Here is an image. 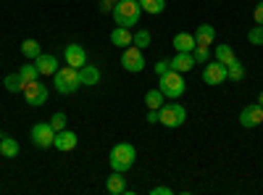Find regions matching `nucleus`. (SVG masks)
Instances as JSON below:
<instances>
[{
	"label": "nucleus",
	"instance_id": "nucleus-1",
	"mask_svg": "<svg viewBox=\"0 0 263 195\" xmlns=\"http://www.w3.org/2000/svg\"><path fill=\"white\" fill-rule=\"evenodd\" d=\"M108 161H111V169L114 171H121V174H126V171L135 166L137 161V150L132 143H116L111 148V156H108Z\"/></svg>",
	"mask_w": 263,
	"mask_h": 195
},
{
	"label": "nucleus",
	"instance_id": "nucleus-2",
	"mask_svg": "<svg viewBox=\"0 0 263 195\" xmlns=\"http://www.w3.org/2000/svg\"><path fill=\"white\" fill-rule=\"evenodd\" d=\"M140 16H142V8H140L137 0H119V3L114 6V21H116V27H124V29L137 27Z\"/></svg>",
	"mask_w": 263,
	"mask_h": 195
},
{
	"label": "nucleus",
	"instance_id": "nucleus-3",
	"mask_svg": "<svg viewBox=\"0 0 263 195\" xmlns=\"http://www.w3.org/2000/svg\"><path fill=\"white\" fill-rule=\"evenodd\" d=\"M53 87H55L61 95H74V93L82 87V82H79V69H74V66L58 69V72L53 74Z\"/></svg>",
	"mask_w": 263,
	"mask_h": 195
},
{
	"label": "nucleus",
	"instance_id": "nucleus-4",
	"mask_svg": "<svg viewBox=\"0 0 263 195\" xmlns=\"http://www.w3.org/2000/svg\"><path fill=\"white\" fill-rule=\"evenodd\" d=\"M158 90L166 95V98H182L184 95V90H187V84H184V77H182V72H174V69H168L166 74H161V82H158Z\"/></svg>",
	"mask_w": 263,
	"mask_h": 195
},
{
	"label": "nucleus",
	"instance_id": "nucleus-5",
	"mask_svg": "<svg viewBox=\"0 0 263 195\" xmlns=\"http://www.w3.org/2000/svg\"><path fill=\"white\" fill-rule=\"evenodd\" d=\"M184 119H187V108L179 105V103H168V105H161V108H158V121H161L163 127H168V129L182 127Z\"/></svg>",
	"mask_w": 263,
	"mask_h": 195
},
{
	"label": "nucleus",
	"instance_id": "nucleus-6",
	"mask_svg": "<svg viewBox=\"0 0 263 195\" xmlns=\"http://www.w3.org/2000/svg\"><path fill=\"white\" fill-rule=\"evenodd\" d=\"M121 66H124V72H132V74L142 72V69H145V56H142V50L135 48V45L124 48V53H121Z\"/></svg>",
	"mask_w": 263,
	"mask_h": 195
},
{
	"label": "nucleus",
	"instance_id": "nucleus-7",
	"mask_svg": "<svg viewBox=\"0 0 263 195\" xmlns=\"http://www.w3.org/2000/svg\"><path fill=\"white\" fill-rule=\"evenodd\" d=\"M53 140H55V129L50 127V121H40L32 127V143L37 148H53Z\"/></svg>",
	"mask_w": 263,
	"mask_h": 195
},
{
	"label": "nucleus",
	"instance_id": "nucleus-8",
	"mask_svg": "<svg viewBox=\"0 0 263 195\" xmlns=\"http://www.w3.org/2000/svg\"><path fill=\"white\" fill-rule=\"evenodd\" d=\"M21 93H24V98H27L29 105L37 108V105H42V103L48 100V84H42L40 79H34V82L24 84V90H21Z\"/></svg>",
	"mask_w": 263,
	"mask_h": 195
},
{
	"label": "nucleus",
	"instance_id": "nucleus-9",
	"mask_svg": "<svg viewBox=\"0 0 263 195\" xmlns=\"http://www.w3.org/2000/svg\"><path fill=\"white\" fill-rule=\"evenodd\" d=\"M227 79V66L221 61H208L205 69H203V82L211 84V87H216V84H221Z\"/></svg>",
	"mask_w": 263,
	"mask_h": 195
},
{
	"label": "nucleus",
	"instance_id": "nucleus-10",
	"mask_svg": "<svg viewBox=\"0 0 263 195\" xmlns=\"http://www.w3.org/2000/svg\"><path fill=\"white\" fill-rule=\"evenodd\" d=\"M63 58H66V66H74V69H82L87 63V50L82 45H77V42H71V45L63 48Z\"/></svg>",
	"mask_w": 263,
	"mask_h": 195
},
{
	"label": "nucleus",
	"instance_id": "nucleus-11",
	"mask_svg": "<svg viewBox=\"0 0 263 195\" xmlns=\"http://www.w3.org/2000/svg\"><path fill=\"white\" fill-rule=\"evenodd\" d=\"M263 121V105L260 103H253V105H245L242 114H239V124H242L245 129H253Z\"/></svg>",
	"mask_w": 263,
	"mask_h": 195
},
{
	"label": "nucleus",
	"instance_id": "nucleus-12",
	"mask_svg": "<svg viewBox=\"0 0 263 195\" xmlns=\"http://www.w3.org/2000/svg\"><path fill=\"white\" fill-rule=\"evenodd\" d=\"M79 143L77 132H71V129H61V132H55V140H53V148L61 150V153H69V150H74Z\"/></svg>",
	"mask_w": 263,
	"mask_h": 195
},
{
	"label": "nucleus",
	"instance_id": "nucleus-13",
	"mask_svg": "<svg viewBox=\"0 0 263 195\" xmlns=\"http://www.w3.org/2000/svg\"><path fill=\"white\" fill-rule=\"evenodd\" d=\"M34 66H37L40 77H42V74L53 77V74L58 72V58H55V56H50V53H40V56L34 58Z\"/></svg>",
	"mask_w": 263,
	"mask_h": 195
},
{
	"label": "nucleus",
	"instance_id": "nucleus-14",
	"mask_svg": "<svg viewBox=\"0 0 263 195\" xmlns=\"http://www.w3.org/2000/svg\"><path fill=\"white\" fill-rule=\"evenodd\" d=\"M195 34H187V32H179V34H174V50L177 53H192L195 50Z\"/></svg>",
	"mask_w": 263,
	"mask_h": 195
},
{
	"label": "nucleus",
	"instance_id": "nucleus-15",
	"mask_svg": "<svg viewBox=\"0 0 263 195\" xmlns=\"http://www.w3.org/2000/svg\"><path fill=\"white\" fill-rule=\"evenodd\" d=\"M105 190L111 192V195H124L129 187H126V177L121 174V171H114L111 177H108V182H105Z\"/></svg>",
	"mask_w": 263,
	"mask_h": 195
},
{
	"label": "nucleus",
	"instance_id": "nucleus-16",
	"mask_svg": "<svg viewBox=\"0 0 263 195\" xmlns=\"http://www.w3.org/2000/svg\"><path fill=\"white\" fill-rule=\"evenodd\" d=\"M79 82L87 84V87H92V84L100 82V69L92 66V63H84V66L79 69Z\"/></svg>",
	"mask_w": 263,
	"mask_h": 195
},
{
	"label": "nucleus",
	"instance_id": "nucleus-17",
	"mask_svg": "<svg viewBox=\"0 0 263 195\" xmlns=\"http://www.w3.org/2000/svg\"><path fill=\"white\" fill-rule=\"evenodd\" d=\"M168 63H171V69H174V72H190V69H195V58H192V53H177Z\"/></svg>",
	"mask_w": 263,
	"mask_h": 195
},
{
	"label": "nucleus",
	"instance_id": "nucleus-18",
	"mask_svg": "<svg viewBox=\"0 0 263 195\" xmlns=\"http://www.w3.org/2000/svg\"><path fill=\"white\" fill-rule=\"evenodd\" d=\"M216 40V29L211 27V24H200L195 29V42L197 45H205V48H211V42Z\"/></svg>",
	"mask_w": 263,
	"mask_h": 195
},
{
	"label": "nucleus",
	"instance_id": "nucleus-19",
	"mask_svg": "<svg viewBox=\"0 0 263 195\" xmlns=\"http://www.w3.org/2000/svg\"><path fill=\"white\" fill-rule=\"evenodd\" d=\"M111 45H116V48H129V45H132V29L116 27V29L111 32Z\"/></svg>",
	"mask_w": 263,
	"mask_h": 195
},
{
	"label": "nucleus",
	"instance_id": "nucleus-20",
	"mask_svg": "<svg viewBox=\"0 0 263 195\" xmlns=\"http://www.w3.org/2000/svg\"><path fill=\"white\" fill-rule=\"evenodd\" d=\"M18 140H13V137H3L0 140V153H3L6 158H16L18 156Z\"/></svg>",
	"mask_w": 263,
	"mask_h": 195
},
{
	"label": "nucleus",
	"instance_id": "nucleus-21",
	"mask_svg": "<svg viewBox=\"0 0 263 195\" xmlns=\"http://www.w3.org/2000/svg\"><path fill=\"white\" fill-rule=\"evenodd\" d=\"M140 3V8L145 11V13H150V16H158V13H163V8H166V0H137Z\"/></svg>",
	"mask_w": 263,
	"mask_h": 195
},
{
	"label": "nucleus",
	"instance_id": "nucleus-22",
	"mask_svg": "<svg viewBox=\"0 0 263 195\" xmlns=\"http://www.w3.org/2000/svg\"><path fill=\"white\" fill-rule=\"evenodd\" d=\"M163 98H166V95H163L158 87H156V90H147V93H145V105L150 108V111H158V108L163 105Z\"/></svg>",
	"mask_w": 263,
	"mask_h": 195
},
{
	"label": "nucleus",
	"instance_id": "nucleus-23",
	"mask_svg": "<svg viewBox=\"0 0 263 195\" xmlns=\"http://www.w3.org/2000/svg\"><path fill=\"white\" fill-rule=\"evenodd\" d=\"M216 61H221L224 66H229V63L237 61V56H234V50L229 45H224V42H221V45H216Z\"/></svg>",
	"mask_w": 263,
	"mask_h": 195
},
{
	"label": "nucleus",
	"instance_id": "nucleus-24",
	"mask_svg": "<svg viewBox=\"0 0 263 195\" xmlns=\"http://www.w3.org/2000/svg\"><path fill=\"white\" fill-rule=\"evenodd\" d=\"M18 77H21V82H24V84H29V82L40 79V72H37L34 63H24V66L18 69Z\"/></svg>",
	"mask_w": 263,
	"mask_h": 195
},
{
	"label": "nucleus",
	"instance_id": "nucleus-25",
	"mask_svg": "<svg viewBox=\"0 0 263 195\" xmlns=\"http://www.w3.org/2000/svg\"><path fill=\"white\" fill-rule=\"evenodd\" d=\"M21 53H24V58H37L42 53V48H40L37 40H24L21 42Z\"/></svg>",
	"mask_w": 263,
	"mask_h": 195
},
{
	"label": "nucleus",
	"instance_id": "nucleus-26",
	"mask_svg": "<svg viewBox=\"0 0 263 195\" xmlns=\"http://www.w3.org/2000/svg\"><path fill=\"white\" fill-rule=\"evenodd\" d=\"M227 79H232V82L245 79V66H242V63H239V61L229 63V66H227Z\"/></svg>",
	"mask_w": 263,
	"mask_h": 195
},
{
	"label": "nucleus",
	"instance_id": "nucleus-27",
	"mask_svg": "<svg viewBox=\"0 0 263 195\" xmlns=\"http://www.w3.org/2000/svg\"><path fill=\"white\" fill-rule=\"evenodd\" d=\"M132 45H135V48H140V50H145V48L150 45V32H147V29H140V32H135V34H132Z\"/></svg>",
	"mask_w": 263,
	"mask_h": 195
},
{
	"label": "nucleus",
	"instance_id": "nucleus-28",
	"mask_svg": "<svg viewBox=\"0 0 263 195\" xmlns=\"http://www.w3.org/2000/svg\"><path fill=\"white\" fill-rule=\"evenodd\" d=\"M6 90L8 93H21V90H24V82H21L18 72H13V74L6 77Z\"/></svg>",
	"mask_w": 263,
	"mask_h": 195
},
{
	"label": "nucleus",
	"instance_id": "nucleus-29",
	"mask_svg": "<svg viewBox=\"0 0 263 195\" xmlns=\"http://www.w3.org/2000/svg\"><path fill=\"white\" fill-rule=\"evenodd\" d=\"M192 58H195V63H208V58H211V50H208L205 45H195V50H192Z\"/></svg>",
	"mask_w": 263,
	"mask_h": 195
},
{
	"label": "nucleus",
	"instance_id": "nucleus-30",
	"mask_svg": "<svg viewBox=\"0 0 263 195\" xmlns=\"http://www.w3.org/2000/svg\"><path fill=\"white\" fill-rule=\"evenodd\" d=\"M248 42H250V45H263V27H260V24H255V27L248 32Z\"/></svg>",
	"mask_w": 263,
	"mask_h": 195
},
{
	"label": "nucleus",
	"instance_id": "nucleus-31",
	"mask_svg": "<svg viewBox=\"0 0 263 195\" xmlns=\"http://www.w3.org/2000/svg\"><path fill=\"white\" fill-rule=\"evenodd\" d=\"M50 127L55 129V132H61V129H66V114H63V111L53 114V116H50Z\"/></svg>",
	"mask_w": 263,
	"mask_h": 195
},
{
	"label": "nucleus",
	"instance_id": "nucleus-32",
	"mask_svg": "<svg viewBox=\"0 0 263 195\" xmlns=\"http://www.w3.org/2000/svg\"><path fill=\"white\" fill-rule=\"evenodd\" d=\"M253 16H255V24H260L263 27V0L255 6V11H253Z\"/></svg>",
	"mask_w": 263,
	"mask_h": 195
},
{
	"label": "nucleus",
	"instance_id": "nucleus-33",
	"mask_svg": "<svg viewBox=\"0 0 263 195\" xmlns=\"http://www.w3.org/2000/svg\"><path fill=\"white\" fill-rule=\"evenodd\" d=\"M168 69H171V63H168V61H158V63H156V74H158V77L166 74Z\"/></svg>",
	"mask_w": 263,
	"mask_h": 195
},
{
	"label": "nucleus",
	"instance_id": "nucleus-34",
	"mask_svg": "<svg viewBox=\"0 0 263 195\" xmlns=\"http://www.w3.org/2000/svg\"><path fill=\"white\" fill-rule=\"evenodd\" d=\"M150 192H153V195H171L174 190H171V187H166V185H158V187H153Z\"/></svg>",
	"mask_w": 263,
	"mask_h": 195
},
{
	"label": "nucleus",
	"instance_id": "nucleus-35",
	"mask_svg": "<svg viewBox=\"0 0 263 195\" xmlns=\"http://www.w3.org/2000/svg\"><path fill=\"white\" fill-rule=\"evenodd\" d=\"M147 121H150V124H158V111H150V114H147Z\"/></svg>",
	"mask_w": 263,
	"mask_h": 195
},
{
	"label": "nucleus",
	"instance_id": "nucleus-36",
	"mask_svg": "<svg viewBox=\"0 0 263 195\" xmlns=\"http://www.w3.org/2000/svg\"><path fill=\"white\" fill-rule=\"evenodd\" d=\"M258 103H260V105H263V93H260V98H258Z\"/></svg>",
	"mask_w": 263,
	"mask_h": 195
},
{
	"label": "nucleus",
	"instance_id": "nucleus-37",
	"mask_svg": "<svg viewBox=\"0 0 263 195\" xmlns=\"http://www.w3.org/2000/svg\"><path fill=\"white\" fill-rule=\"evenodd\" d=\"M0 140H3V132H0Z\"/></svg>",
	"mask_w": 263,
	"mask_h": 195
}]
</instances>
